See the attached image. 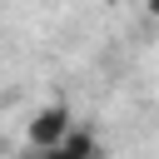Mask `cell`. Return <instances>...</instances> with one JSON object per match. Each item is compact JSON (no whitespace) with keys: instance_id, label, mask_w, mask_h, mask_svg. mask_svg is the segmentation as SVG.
<instances>
[{"instance_id":"cell-2","label":"cell","mask_w":159,"mask_h":159,"mask_svg":"<svg viewBox=\"0 0 159 159\" xmlns=\"http://www.w3.org/2000/svg\"><path fill=\"white\" fill-rule=\"evenodd\" d=\"M35 159H99V139H94V129H89V124H75V134H70L60 149L35 154Z\"/></svg>"},{"instance_id":"cell-1","label":"cell","mask_w":159,"mask_h":159,"mask_svg":"<svg viewBox=\"0 0 159 159\" xmlns=\"http://www.w3.org/2000/svg\"><path fill=\"white\" fill-rule=\"evenodd\" d=\"M70 134H75V119H70V109H65V104H45V109H35V119H30V129H25V139H30V149H35V154L60 149Z\"/></svg>"}]
</instances>
